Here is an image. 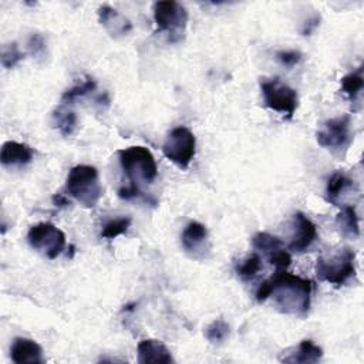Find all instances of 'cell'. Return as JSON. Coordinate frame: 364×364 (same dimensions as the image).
I'll return each mask as SVG.
<instances>
[{"instance_id": "484cf974", "label": "cell", "mask_w": 364, "mask_h": 364, "mask_svg": "<svg viewBox=\"0 0 364 364\" xmlns=\"http://www.w3.org/2000/svg\"><path fill=\"white\" fill-rule=\"evenodd\" d=\"M24 58L17 43H9L1 47V64L4 68H13L18 61Z\"/></svg>"}, {"instance_id": "9a60e30c", "label": "cell", "mask_w": 364, "mask_h": 364, "mask_svg": "<svg viewBox=\"0 0 364 364\" xmlns=\"http://www.w3.org/2000/svg\"><path fill=\"white\" fill-rule=\"evenodd\" d=\"M98 18L111 36H124L132 30L131 21L108 4H104L98 9Z\"/></svg>"}, {"instance_id": "7402d4cb", "label": "cell", "mask_w": 364, "mask_h": 364, "mask_svg": "<svg viewBox=\"0 0 364 364\" xmlns=\"http://www.w3.org/2000/svg\"><path fill=\"white\" fill-rule=\"evenodd\" d=\"M97 88V82L94 78L87 77L85 80H82L81 82H77L75 85H73L71 88L65 90L61 95V102L64 104H73L75 100L82 98L88 94H91L92 91H95Z\"/></svg>"}, {"instance_id": "e0dca14e", "label": "cell", "mask_w": 364, "mask_h": 364, "mask_svg": "<svg viewBox=\"0 0 364 364\" xmlns=\"http://www.w3.org/2000/svg\"><path fill=\"white\" fill-rule=\"evenodd\" d=\"M354 186V181L347 176L344 172H334L328 181H327V186H326V199L327 202L337 205L338 199L343 193H346L347 191H350Z\"/></svg>"}, {"instance_id": "5b68a950", "label": "cell", "mask_w": 364, "mask_h": 364, "mask_svg": "<svg viewBox=\"0 0 364 364\" xmlns=\"http://www.w3.org/2000/svg\"><path fill=\"white\" fill-rule=\"evenodd\" d=\"M260 91L267 108L280 112L287 119L293 118L299 105V95L294 88L274 77L260 81Z\"/></svg>"}, {"instance_id": "f1b7e54d", "label": "cell", "mask_w": 364, "mask_h": 364, "mask_svg": "<svg viewBox=\"0 0 364 364\" xmlns=\"http://www.w3.org/2000/svg\"><path fill=\"white\" fill-rule=\"evenodd\" d=\"M318 24H320V16H318V14H314L313 17H310V18L304 23V26H303V28H301V34H303V36H310V33L314 31V28H317Z\"/></svg>"}, {"instance_id": "30bf717a", "label": "cell", "mask_w": 364, "mask_h": 364, "mask_svg": "<svg viewBox=\"0 0 364 364\" xmlns=\"http://www.w3.org/2000/svg\"><path fill=\"white\" fill-rule=\"evenodd\" d=\"M317 239V228L303 212L293 215V233L289 242V249L296 253L306 252Z\"/></svg>"}, {"instance_id": "cb8c5ba5", "label": "cell", "mask_w": 364, "mask_h": 364, "mask_svg": "<svg viewBox=\"0 0 364 364\" xmlns=\"http://www.w3.org/2000/svg\"><path fill=\"white\" fill-rule=\"evenodd\" d=\"M262 267V257L259 253H252L240 264L236 266V273L243 280H252Z\"/></svg>"}, {"instance_id": "2e32d148", "label": "cell", "mask_w": 364, "mask_h": 364, "mask_svg": "<svg viewBox=\"0 0 364 364\" xmlns=\"http://www.w3.org/2000/svg\"><path fill=\"white\" fill-rule=\"evenodd\" d=\"M323 357V350L320 346L314 344L313 340H301L291 353H287V355H283L280 360L283 363H291V364H310L317 363Z\"/></svg>"}, {"instance_id": "7c38bea8", "label": "cell", "mask_w": 364, "mask_h": 364, "mask_svg": "<svg viewBox=\"0 0 364 364\" xmlns=\"http://www.w3.org/2000/svg\"><path fill=\"white\" fill-rule=\"evenodd\" d=\"M208 242V229L200 222H189L181 236L182 247L186 253L193 257H198L199 253H203Z\"/></svg>"}, {"instance_id": "8992f818", "label": "cell", "mask_w": 364, "mask_h": 364, "mask_svg": "<svg viewBox=\"0 0 364 364\" xmlns=\"http://www.w3.org/2000/svg\"><path fill=\"white\" fill-rule=\"evenodd\" d=\"M164 155L181 169H186L196 154V138L193 132L183 125L169 131L164 145Z\"/></svg>"}, {"instance_id": "4316f807", "label": "cell", "mask_w": 364, "mask_h": 364, "mask_svg": "<svg viewBox=\"0 0 364 364\" xmlns=\"http://www.w3.org/2000/svg\"><path fill=\"white\" fill-rule=\"evenodd\" d=\"M301 57H303L301 53L297 50H279L276 53V60L289 68L297 65L300 63Z\"/></svg>"}, {"instance_id": "44dd1931", "label": "cell", "mask_w": 364, "mask_h": 364, "mask_svg": "<svg viewBox=\"0 0 364 364\" xmlns=\"http://www.w3.org/2000/svg\"><path fill=\"white\" fill-rule=\"evenodd\" d=\"M341 91L354 102L357 97L361 94L364 78H363V65H360L355 71L346 74L341 78Z\"/></svg>"}, {"instance_id": "5bb4252c", "label": "cell", "mask_w": 364, "mask_h": 364, "mask_svg": "<svg viewBox=\"0 0 364 364\" xmlns=\"http://www.w3.org/2000/svg\"><path fill=\"white\" fill-rule=\"evenodd\" d=\"M34 151L21 142L6 141L1 145L0 161L4 166H24L33 161Z\"/></svg>"}, {"instance_id": "f546056e", "label": "cell", "mask_w": 364, "mask_h": 364, "mask_svg": "<svg viewBox=\"0 0 364 364\" xmlns=\"http://www.w3.org/2000/svg\"><path fill=\"white\" fill-rule=\"evenodd\" d=\"M53 203L58 208H63V206H68L70 200L63 193H55V195H53Z\"/></svg>"}, {"instance_id": "603a6c76", "label": "cell", "mask_w": 364, "mask_h": 364, "mask_svg": "<svg viewBox=\"0 0 364 364\" xmlns=\"http://www.w3.org/2000/svg\"><path fill=\"white\" fill-rule=\"evenodd\" d=\"M131 223H132V219H131L129 216L111 219V220H108V222L102 226L101 236H102L104 239L112 240V239H115L117 236L125 233V232L129 229Z\"/></svg>"}, {"instance_id": "52a82bcc", "label": "cell", "mask_w": 364, "mask_h": 364, "mask_svg": "<svg viewBox=\"0 0 364 364\" xmlns=\"http://www.w3.org/2000/svg\"><path fill=\"white\" fill-rule=\"evenodd\" d=\"M186 9L173 0L156 1L154 4V20L156 30L169 34V41H178L188 24Z\"/></svg>"}, {"instance_id": "ba28073f", "label": "cell", "mask_w": 364, "mask_h": 364, "mask_svg": "<svg viewBox=\"0 0 364 364\" xmlns=\"http://www.w3.org/2000/svg\"><path fill=\"white\" fill-rule=\"evenodd\" d=\"M28 245L44 255L47 259L54 260L65 249V235L55 225L50 222H40L33 225L27 233Z\"/></svg>"}, {"instance_id": "6da1fadb", "label": "cell", "mask_w": 364, "mask_h": 364, "mask_svg": "<svg viewBox=\"0 0 364 364\" xmlns=\"http://www.w3.org/2000/svg\"><path fill=\"white\" fill-rule=\"evenodd\" d=\"M313 283L310 279L276 270L272 277L262 282L256 290V301L264 303L273 299L279 311L293 316H304L310 309Z\"/></svg>"}, {"instance_id": "d6986e66", "label": "cell", "mask_w": 364, "mask_h": 364, "mask_svg": "<svg viewBox=\"0 0 364 364\" xmlns=\"http://www.w3.org/2000/svg\"><path fill=\"white\" fill-rule=\"evenodd\" d=\"M51 119H53V127L57 128L64 136L73 135L78 122L77 114L71 109H64V108L55 109L51 115Z\"/></svg>"}, {"instance_id": "ffe728a7", "label": "cell", "mask_w": 364, "mask_h": 364, "mask_svg": "<svg viewBox=\"0 0 364 364\" xmlns=\"http://www.w3.org/2000/svg\"><path fill=\"white\" fill-rule=\"evenodd\" d=\"M252 245L257 252H262L266 256V259L274 255L276 252L284 249L283 242L277 236H273L267 232H257L252 239Z\"/></svg>"}, {"instance_id": "d4e9b609", "label": "cell", "mask_w": 364, "mask_h": 364, "mask_svg": "<svg viewBox=\"0 0 364 364\" xmlns=\"http://www.w3.org/2000/svg\"><path fill=\"white\" fill-rule=\"evenodd\" d=\"M228 336H229V324L223 318L213 320L205 328V337L208 338V341H210L213 344H216V343L219 344V343L225 341Z\"/></svg>"}, {"instance_id": "7a4b0ae2", "label": "cell", "mask_w": 364, "mask_h": 364, "mask_svg": "<svg viewBox=\"0 0 364 364\" xmlns=\"http://www.w3.org/2000/svg\"><path fill=\"white\" fill-rule=\"evenodd\" d=\"M65 191L84 208H94L102 196L97 168L91 165L73 166L65 179Z\"/></svg>"}, {"instance_id": "3957f363", "label": "cell", "mask_w": 364, "mask_h": 364, "mask_svg": "<svg viewBox=\"0 0 364 364\" xmlns=\"http://www.w3.org/2000/svg\"><path fill=\"white\" fill-rule=\"evenodd\" d=\"M118 158L121 169L128 179V183L138 186L139 181L151 183L158 175L156 161L152 152L145 146L134 145L119 149Z\"/></svg>"}, {"instance_id": "8fae6325", "label": "cell", "mask_w": 364, "mask_h": 364, "mask_svg": "<svg viewBox=\"0 0 364 364\" xmlns=\"http://www.w3.org/2000/svg\"><path fill=\"white\" fill-rule=\"evenodd\" d=\"M10 357L16 364H41L44 363L43 358V348L41 346L26 337H16L11 348Z\"/></svg>"}, {"instance_id": "ac0fdd59", "label": "cell", "mask_w": 364, "mask_h": 364, "mask_svg": "<svg viewBox=\"0 0 364 364\" xmlns=\"http://www.w3.org/2000/svg\"><path fill=\"white\" fill-rule=\"evenodd\" d=\"M336 223L343 236L353 237V239L360 236V223H358V216L354 206L351 205L343 206L341 212L337 215Z\"/></svg>"}, {"instance_id": "4fadbf2b", "label": "cell", "mask_w": 364, "mask_h": 364, "mask_svg": "<svg viewBox=\"0 0 364 364\" xmlns=\"http://www.w3.org/2000/svg\"><path fill=\"white\" fill-rule=\"evenodd\" d=\"M136 353H138V361L141 364H149V363L169 364V363H173L171 351L159 340H154V338L141 340L138 347H136Z\"/></svg>"}, {"instance_id": "277c9868", "label": "cell", "mask_w": 364, "mask_h": 364, "mask_svg": "<svg viewBox=\"0 0 364 364\" xmlns=\"http://www.w3.org/2000/svg\"><path fill=\"white\" fill-rule=\"evenodd\" d=\"M316 274L333 286H343L355 274V252L341 247L330 257L320 256L316 262Z\"/></svg>"}, {"instance_id": "83f0119b", "label": "cell", "mask_w": 364, "mask_h": 364, "mask_svg": "<svg viewBox=\"0 0 364 364\" xmlns=\"http://www.w3.org/2000/svg\"><path fill=\"white\" fill-rule=\"evenodd\" d=\"M27 50L31 55H43L46 51V40L40 33H33L27 41Z\"/></svg>"}, {"instance_id": "9c48e42d", "label": "cell", "mask_w": 364, "mask_h": 364, "mask_svg": "<svg viewBox=\"0 0 364 364\" xmlns=\"http://www.w3.org/2000/svg\"><path fill=\"white\" fill-rule=\"evenodd\" d=\"M351 118L348 114L330 118L323 122L321 128L317 131V144L328 149L346 148L351 141Z\"/></svg>"}]
</instances>
